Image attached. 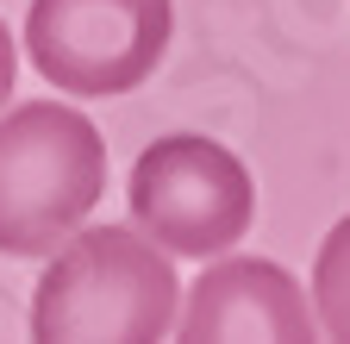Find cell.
I'll return each instance as SVG.
<instances>
[{"instance_id": "6da1fadb", "label": "cell", "mask_w": 350, "mask_h": 344, "mask_svg": "<svg viewBox=\"0 0 350 344\" xmlns=\"http://www.w3.org/2000/svg\"><path fill=\"white\" fill-rule=\"evenodd\" d=\"M175 313V263L138 226H75L31 288V338L44 344H144L169 338Z\"/></svg>"}, {"instance_id": "7a4b0ae2", "label": "cell", "mask_w": 350, "mask_h": 344, "mask_svg": "<svg viewBox=\"0 0 350 344\" xmlns=\"http://www.w3.org/2000/svg\"><path fill=\"white\" fill-rule=\"evenodd\" d=\"M107 194V138L63 101L0 113V256H51Z\"/></svg>"}, {"instance_id": "3957f363", "label": "cell", "mask_w": 350, "mask_h": 344, "mask_svg": "<svg viewBox=\"0 0 350 344\" xmlns=\"http://www.w3.org/2000/svg\"><path fill=\"white\" fill-rule=\"evenodd\" d=\"M131 226L169 256H226L256 226V182L238 150L200 132H169L138 150L125 182Z\"/></svg>"}, {"instance_id": "277c9868", "label": "cell", "mask_w": 350, "mask_h": 344, "mask_svg": "<svg viewBox=\"0 0 350 344\" xmlns=\"http://www.w3.org/2000/svg\"><path fill=\"white\" fill-rule=\"evenodd\" d=\"M169 0H31L25 51L51 88L107 101L157 75V63L169 57Z\"/></svg>"}, {"instance_id": "5b68a950", "label": "cell", "mask_w": 350, "mask_h": 344, "mask_svg": "<svg viewBox=\"0 0 350 344\" xmlns=\"http://www.w3.org/2000/svg\"><path fill=\"white\" fill-rule=\"evenodd\" d=\"M175 332L188 344H206V338L294 344V338H313L319 319H313L306 288L282 263H269V256H206L200 282L188 288V307L175 313Z\"/></svg>"}, {"instance_id": "8992f818", "label": "cell", "mask_w": 350, "mask_h": 344, "mask_svg": "<svg viewBox=\"0 0 350 344\" xmlns=\"http://www.w3.org/2000/svg\"><path fill=\"white\" fill-rule=\"evenodd\" d=\"M313 319L325 338L350 344V213L325 232V244L313 256Z\"/></svg>"}, {"instance_id": "52a82bcc", "label": "cell", "mask_w": 350, "mask_h": 344, "mask_svg": "<svg viewBox=\"0 0 350 344\" xmlns=\"http://www.w3.org/2000/svg\"><path fill=\"white\" fill-rule=\"evenodd\" d=\"M13 75H19V51H13L7 19H0V107H7V94H13Z\"/></svg>"}]
</instances>
